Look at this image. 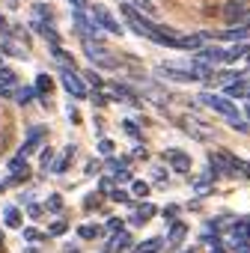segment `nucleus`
<instances>
[{
  "label": "nucleus",
  "instance_id": "a211bd4d",
  "mask_svg": "<svg viewBox=\"0 0 250 253\" xmlns=\"http://www.w3.org/2000/svg\"><path fill=\"white\" fill-rule=\"evenodd\" d=\"M54 60H57L63 69H72V72H75V60H72V54H69V51H63L60 45H54Z\"/></svg>",
  "mask_w": 250,
  "mask_h": 253
},
{
  "label": "nucleus",
  "instance_id": "aec40b11",
  "mask_svg": "<svg viewBox=\"0 0 250 253\" xmlns=\"http://www.w3.org/2000/svg\"><path fill=\"white\" fill-rule=\"evenodd\" d=\"M250 51V45H235V48H229V51H223V63H235L238 57H244Z\"/></svg>",
  "mask_w": 250,
  "mask_h": 253
},
{
  "label": "nucleus",
  "instance_id": "2eb2a0df",
  "mask_svg": "<svg viewBox=\"0 0 250 253\" xmlns=\"http://www.w3.org/2000/svg\"><path fill=\"white\" fill-rule=\"evenodd\" d=\"M211 179H214L211 173L194 176V179H191V188H194V194H200V197H203V194H208V191H211Z\"/></svg>",
  "mask_w": 250,
  "mask_h": 253
},
{
  "label": "nucleus",
  "instance_id": "20e7f679",
  "mask_svg": "<svg viewBox=\"0 0 250 253\" xmlns=\"http://www.w3.org/2000/svg\"><path fill=\"white\" fill-rule=\"evenodd\" d=\"M92 21L101 27V30H107V33H122V27H119V21L110 15V9L107 6H101V3H95L92 6Z\"/></svg>",
  "mask_w": 250,
  "mask_h": 253
},
{
  "label": "nucleus",
  "instance_id": "39448f33",
  "mask_svg": "<svg viewBox=\"0 0 250 253\" xmlns=\"http://www.w3.org/2000/svg\"><path fill=\"white\" fill-rule=\"evenodd\" d=\"M63 86H66V92L75 95V98H83V95H86V84H83L72 69H63Z\"/></svg>",
  "mask_w": 250,
  "mask_h": 253
},
{
  "label": "nucleus",
  "instance_id": "1a4fd4ad",
  "mask_svg": "<svg viewBox=\"0 0 250 253\" xmlns=\"http://www.w3.org/2000/svg\"><path fill=\"white\" fill-rule=\"evenodd\" d=\"M75 24H78V30H81L83 39H101V36H98V24L89 21L83 12H75Z\"/></svg>",
  "mask_w": 250,
  "mask_h": 253
},
{
  "label": "nucleus",
  "instance_id": "473e14b6",
  "mask_svg": "<svg viewBox=\"0 0 250 253\" xmlns=\"http://www.w3.org/2000/svg\"><path fill=\"white\" fill-rule=\"evenodd\" d=\"M122 128H125V134H128V137H137V134H140L134 122H122Z\"/></svg>",
  "mask_w": 250,
  "mask_h": 253
},
{
  "label": "nucleus",
  "instance_id": "cd10ccee",
  "mask_svg": "<svg viewBox=\"0 0 250 253\" xmlns=\"http://www.w3.org/2000/svg\"><path fill=\"white\" fill-rule=\"evenodd\" d=\"M48 209H51V211H60V209H63V197H60V194H51V197H48Z\"/></svg>",
  "mask_w": 250,
  "mask_h": 253
},
{
  "label": "nucleus",
  "instance_id": "7c9ffc66",
  "mask_svg": "<svg viewBox=\"0 0 250 253\" xmlns=\"http://www.w3.org/2000/svg\"><path fill=\"white\" fill-rule=\"evenodd\" d=\"M63 232H66V223L63 220H57V223L48 226V235H63Z\"/></svg>",
  "mask_w": 250,
  "mask_h": 253
},
{
  "label": "nucleus",
  "instance_id": "09e8293b",
  "mask_svg": "<svg viewBox=\"0 0 250 253\" xmlns=\"http://www.w3.org/2000/svg\"><path fill=\"white\" fill-rule=\"evenodd\" d=\"M0 191H3V185H0Z\"/></svg>",
  "mask_w": 250,
  "mask_h": 253
},
{
  "label": "nucleus",
  "instance_id": "a878e982",
  "mask_svg": "<svg viewBox=\"0 0 250 253\" xmlns=\"http://www.w3.org/2000/svg\"><path fill=\"white\" fill-rule=\"evenodd\" d=\"M6 226H21V211L18 209H6Z\"/></svg>",
  "mask_w": 250,
  "mask_h": 253
},
{
  "label": "nucleus",
  "instance_id": "72a5a7b5",
  "mask_svg": "<svg viewBox=\"0 0 250 253\" xmlns=\"http://www.w3.org/2000/svg\"><path fill=\"white\" fill-rule=\"evenodd\" d=\"M110 200H116V203H128V194H125V191H110Z\"/></svg>",
  "mask_w": 250,
  "mask_h": 253
},
{
  "label": "nucleus",
  "instance_id": "4468645a",
  "mask_svg": "<svg viewBox=\"0 0 250 253\" xmlns=\"http://www.w3.org/2000/svg\"><path fill=\"white\" fill-rule=\"evenodd\" d=\"M9 173H12V182H21V179H27V158H24V155L12 158V161H9Z\"/></svg>",
  "mask_w": 250,
  "mask_h": 253
},
{
  "label": "nucleus",
  "instance_id": "f3484780",
  "mask_svg": "<svg viewBox=\"0 0 250 253\" xmlns=\"http://www.w3.org/2000/svg\"><path fill=\"white\" fill-rule=\"evenodd\" d=\"M247 92H250V86L244 81H229L226 84V95H232V98H244Z\"/></svg>",
  "mask_w": 250,
  "mask_h": 253
},
{
  "label": "nucleus",
  "instance_id": "79ce46f5",
  "mask_svg": "<svg viewBox=\"0 0 250 253\" xmlns=\"http://www.w3.org/2000/svg\"><path fill=\"white\" fill-rule=\"evenodd\" d=\"M95 206H98V200H95V194H92V197H86V209H95Z\"/></svg>",
  "mask_w": 250,
  "mask_h": 253
},
{
  "label": "nucleus",
  "instance_id": "9d476101",
  "mask_svg": "<svg viewBox=\"0 0 250 253\" xmlns=\"http://www.w3.org/2000/svg\"><path fill=\"white\" fill-rule=\"evenodd\" d=\"M185 235H188V223L173 220V223H170V232H167V244H170V247H179V244L185 241Z\"/></svg>",
  "mask_w": 250,
  "mask_h": 253
},
{
  "label": "nucleus",
  "instance_id": "6e6552de",
  "mask_svg": "<svg viewBox=\"0 0 250 253\" xmlns=\"http://www.w3.org/2000/svg\"><path fill=\"white\" fill-rule=\"evenodd\" d=\"M164 158L170 161V167H173L176 173H188V170H191V155H185L182 149H167Z\"/></svg>",
  "mask_w": 250,
  "mask_h": 253
},
{
  "label": "nucleus",
  "instance_id": "4be33fe9",
  "mask_svg": "<svg viewBox=\"0 0 250 253\" xmlns=\"http://www.w3.org/2000/svg\"><path fill=\"white\" fill-rule=\"evenodd\" d=\"M36 89L45 95V92H51V89H54V81H51L48 75H39V78H36Z\"/></svg>",
  "mask_w": 250,
  "mask_h": 253
},
{
  "label": "nucleus",
  "instance_id": "f257e3e1",
  "mask_svg": "<svg viewBox=\"0 0 250 253\" xmlns=\"http://www.w3.org/2000/svg\"><path fill=\"white\" fill-rule=\"evenodd\" d=\"M83 51H86V57H89L95 66H101V69H119L116 57L104 48L101 39H83Z\"/></svg>",
  "mask_w": 250,
  "mask_h": 253
},
{
  "label": "nucleus",
  "instance_id": "dca6fc26",
  "mask_svg": "<svg viewBox=\"0 0 250 253\" xmlns=\"http://www.w3.org/2000/svg\"><path fill=\"white\" fill-rule=\"evenodd\" d=\"M33 27H36V30H39V33H42V36H45V39H48L51 45H60V33H57V30H54L51 24H45V21H36Z\"/></svg>",
  "mask_w": 250,
  "mask_h": 253
},
{
  "label": "nucleus",
  "instance_id": "c9c22d12",
  "mask_svg": "<svg viewBox=\"0 0 250 253\" xmlns=\"http://www.w3.org/2000/svg\"><path fill=\"white\" fill-rule=\"evenodd\" d=\"M51 161H54V152H51V149H42V167H45V170H48Z\"/></svg>",
  "mask_w": 250,
  "mask_h": 253
},
{
  "label": "nucleus",
  "instance_id": "b1692460",
  "mask_svg": "<svg viewBox=\"0 0 250 253\" xmlns=\"http://www.w3.org/2000/svg\"><path fill=\"white\" fill-rule=\"evenodd\" d=\"M33 15H36V21H45V18L51 21V6H45V3H36V6H33Z\"/></svg>",
  "mask_w": 250,
  "mask_h": 253
},
{
  "label": "nucleus",
  "instance_id": "c85d7f7f",
  "mask_svg": "<svg viewBox=\"0 0 250 253\" xmlns=\"http://www.w3.org/2000/svg\"><path fill=\"white\" fill-rule=\"evenodd\" d=\"M0 78H3V84H15V72L6 66H0Z\"/></svg>",
  "mask_w": 250,
  "mask_h": 253
},
{
  "label": "nucleus",
  "instance_id": "7ed1b4c3",
  "mask_svg": "<svg viewBox=\"0 0 250 253\" xmlns=\"http://www.w3.org/2000/svg\"><path fill=\"white\" fill-rule=\"evenodd\" d=\"M200 101H203V104H208L214 113H220V116H226V119H235V116H238V107H235L229 98H223V95H211V92H203V95H200Z\"/></svg>",
  "mask_w": 250,
  "mask_h": 253
},
{
  "label": "nucleus",
  "instance_id": "c03bdc74",
  "mask_svg": "<svg viewBox=\"0 0 250 253\" xmlns=\"http://www.w3.org/2000/svg\"><path fill=\"white\" fill-rule=\"evenodd\" d=\"M72 3H75V9H81V6H83V0H72Z\"/></svg>",
  "mask_w": 250,
  "mask_h": 253
},
{
  "label": "nucleus",
  "instance_id": "412c9836",
  "mask_svg": "<svg viewBox=\"0 0 250 253\" xmlns=\"http://www.w3.org/2000/svg\"><path fill=\"white\" fill-rule=\"evenodd\" d=\"M78 235H81V238H98V235H101V226H92V223H83V226L78 229Z\"/></svg>",
  "mask_w": 250,
  "mask_h": 253
},
{
  "label": "nucleus",
  "instance_id": "a19ab883",
  "mask_svg": "<svg viewBox=\"0 0 250 253\" xmlns=\"http://www.w3.org/2000/svg\"><path fill=\"white\" fill-rule=\"evenodd\" d=\"M24 235H27V238H30V241H39V238H42V235H39V232H36V229H27V232H24Z\"/></svg>",
  "mask_w": 250,
  "mask_h": 253
},
{
  "label": "nucleus",
  "instance_id": "9b49d317",
  "mask_svg": "<svg viewBox=\"0 0 250 253\" xmlns=\"http://www.w3.org/2000/svg\"><path fill=\"white\" fill-rule=\"evenodd\" d=\"M42 140H45V128H30V134H27V140H24V146H21V152H18V155H24V158H27V155L42 143Z\"/></svg>",
  "mask_w": 250,
  "mask_h": 253
},
{
  "label": "nucleus",
  "instance_id": "58836bf2",
  "mask_svg": "<svg viewBox=\"0 0 250 253\" xmlns=\"http://www.w3.org/2000/svg\"><path fill=\"white\" fill-rule=\"evenodd\" d=\"M235 250H238V253H250V244L241 238V241H235Z\"/></svg>",
  "mask_w": 250,
  "mask_h": 253
},
{
  "label": "nucleus",
  "instance_id": "0eeeda50",
  "mask_svg": "<svg viewBox=\"0 0 250 253\" xmlns=\"http://www.w3.org/2000/svg\"><path fill=\"white\" fill-rule=\"evenodd\" d=\"M244 15H247L244 0H229V3L223 6V21H226V24H241Z\"/></svg>",
  "mask_w": 250,
  "mask_h": 253
},
{
  "label": "nucleus",
  "instance_id": "4c0bfd02",
  "mask_svg": "<svg viewBox=\"0 0 250 253\" xmlns=\"http://www.w3.org/2000/svg\"><path fill=\"white\" fill-rule=\"evenodd\" d=\"M86 81H89V84H95V86H101V84H104V81H101L95 72H86Z\"/></svg>",
  "mask_w": 250,
  "mask_h": 253
},
{
  "label": "nucleus",
  "instance_id": "de8ad7c7",
  "mask_svg": "<svg viewBox=\"0 0 250 253\" xmlns=\"http://www.w3.org/2000/svg\"><path fill=\"white\" fill-rule=\"evenodd\" d=\"M247 116H250V104H247Z\"/></svg>",
  "mask_w": 250,
  "mask_h": 253
},
{
  "label": "nucleus",
  "instance_id": "f704fd0d",
  "mask_svg": "<svg viewBox=\"0 0 250 253\" xmlns=\"http://www.w3.org/2000/svg\"><path fill=\"white\" fill-rule=\"evenodd\" d=\"M15 98H18L21 104H27V101L33 98V89H21V92H15Z\"/></svg>",
  "mask_w": 250,
  "mask_h": 253
},
{
  "label": "nucleus",
  "instance_id": "5701e85b",
  "mask_svg": "<svg viewBox=\"0 0 250 253\" xmlns=\"http://www.w3.org/2000/svg\"><path fill=\"white\" fill-rule=\"evenodd\" d=\"M161 244H164L161 238H149V241H143V244H140V253H158V250H161Z\"/></svg>",
  "mask_w": 250,
  "mask_h": 253
},
{
  "label": "nucleus",
  "instance_id": "bb28decb",
  "mask_svg": "<svg viewBox=\"0 0 250 253\" xmlns=\"http://www.w3.org/2000/svg\"><path fill=\"white\" fill-rule=\"evenodd\" d=\"M229 122H232V128H235V131L250 134V122H244V119H238V116H235V119H229Z\"/></svg>",
  "mask_w": 250,
  "mask_h": 253
},
{
  "label": "nucleus",
  "instance_id": "ddd939ff",
  "mask_svg": "<svg viewBox=\"0 0 250 253\" xmlns=\"http://www.w3.org/2000/svg\"><path fill=\"white\" fill-rule=\"evenodd\" d=\"M128 6H131V9H137L143 18H158V6L152 3V0H131Z\"/></svg>",
  "mask_w": 250,
  "mask_h": 253
},
{
  "label": "nucleus",
  "instance_id": "e433bc0d",
  "mask_svg": "<svg viewBox=\"0 0 250 253\" xmlns=\"http://www.w3.org/2000/svg\"><path fill=\"white\" fill-rule=\"evenodd\" d=\"M113 179H116V182H131V173H128V170H116Z\"/></svg>",
  "mask_w": 250,
  "mask_h": 253
},
{
  "label": "nucleus",
  "instance_id": "c756f323",
  "mask_svg": "<svg viewBox=\"0 0 250 253\" xmlns=\"http://www.w3.org/2000/svg\"><path fill=\"white\" fill-rule=\"evenodd\" d=\"M134 197H149V185L146 182H134Z\"/></svg>",
  "mask_w": 250,
  "mask_h": 253
},
{
  "label": "nucleus",
  "instance_id": "37998d69",
  "mask_svg": "<svg viewBox=\"0 0 250 253\" xmlns=\"http://www.w3.org/2000/svg\"><path fill=\"white\" fill-rule=\"evenodd\" d=\"M27 211H30V214H33V217H39V214H42V206H30V209H27Z\"/></svg>",
  "mask_w": 250,
  "mask_h": 253
},
{
  "label": "nucleus",
  "instance_id": "a18cd8bd",
  "mask_svg": "<svg viewBox=\"0 0 250 253\" xmlns=\"http://www.w3.org/2000/svg\"><path fill=\"white\" fill-rule=\"evenodd\" d=\"M211 253H226V250L223 247H211Z\"/></svg>",
  "mask_w": 250,
  "mask_h": 253
},
{
  "label": "nucleus",
  "instance_id": "6ab92c4d",
  "mask_svg": "<svg viewBox=\"0 0 250 253\" xmlns=\"http://www.w3.org/2000/svg\"><path fill=\"white\" fill-rule=\"evenodd\" d=\"M149 217H155V206H149V203H146V206H140V209L131 214V223H146Z\"/></svg>",
  "mask_w": 250,
  "mask_h": 253
},
{
  "label": "nucleus",
  "instance_id": "f03ea898",
  "mask_svg": "<svg viewBox=\"0 0 250 253\" xmlns=\"http://www.w3.org/2000/svg\"><path fill=\"white\" fill-rule=\"evenodd\" d=\"M179 125H182V131H185L188 137H194V140H200V143H208V140L214 137V131L208 128V125L200 122V119H194V116H179Z\"/></svg>",
  "mask_w": 250,
  "mask_h": 253
},
{
  "label": "nucleus",
  "instance_id": "393cba45",
  "mask_svg": "<svg viewBox=\"0 0 250 253\" xmlns=\"http://www.w3.org/2000/svg\"><path fill=\"white\" fill-rule=\"evenodd\" d=\"M125 244H131V235H125V232H119V235L110 241V247H113V250H125Z\"/></svg>",
  "mask_w": 250,
  "mask_h": 253
},
{
  "label": "nucleus",
  "instance_id": "8fccbe9b",
  "mask_svg": "<svg viewBox=\"0 0 250 253\" xmlns=\"http://www.w3.org/2000/svg\"><path fill=\"white\" fill-rule=\"evenodd\" d=\"M191 253H194V250H191Z\"/></svg>",
  "mask_w": 250,
  "mask_h": 253
},
{
  "label": "nucleus",
  "instance_id": "423d86ee",
  "mask_svg": "<svg viewBox=\"0 0 250 253\" xmlns=\"http://www.w3.org/2000/svg\"><path fill=\"white\" fill-rule=\"evenodd\" d=\"M217 63H223V51L220 48H200L197 51V57H194V66H217Z\"/></svg>",
  "mask_w": 250,
  "mask_h": 253
},
{
  "label": "nucleus",
  "instance_id": "ea45409f",
  "mask_svg": "<svg viewBox=\"0 0 250 253\" xmlns=\"http://www.w3.org/2000/svg\"><path fill=\"white\" fill-rule=\"evenodd\" d=\"M98 149L107 155V152H113V143H110V140H101V143H98Z\"/></svg>",
  "mask_w": 250,
  "mask_h": 253
},
{
  "label": "nucleus",
  "instance_id": "2f4dec72",
  "mask_svg": "<svg viewBox=\"0 0 250 253\" xmlns=\"http://www.w3.org/2000/svg\"><path fill=\"white\" fill-rule=\"evenodd\" d=\"M122 223H125V220H119V217H110V220H107V229H110V232H122Z\"/></svg>",
  "mask_w": 250,
  "mask_h": 253
},
{
  "label": "nucleus",
  "instance_id": "f8f14e48",
  "mask_svg": "<svg viewBox=\"0 0 250 253\" xmlns=\"http://www.w3.org/2000/svg\"><path fill=\"white\" fill-rule=\"evenodd\" d=\"M0 51L9 57H27V45H21L15 39H0Z\"/></svg>",
  "mask_w": 250,
  "mask_h": 253
},
{
  "label": "nucleus",
  "instance_id": "49530a36",
  "mask_svg": "<svg viewBox=\"0 0 250 253\" xmlns=\"http://www.w3.org/2000/svg\"><path fill=\"white\" fill-rule=\"evenodd\" d=\"M0 247H3V235H0Z\"/></svg>",
  "mask_w": 250,
  "mask_h": 253
}]
</instances>
